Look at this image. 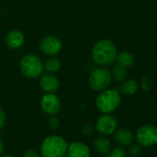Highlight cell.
<instances>
[{
    "label": "cell",
    "instance_id": "6da1fadb",
    "mask_svg": "<svg viewBox=\"0 0 157 157\" xmlns=\"http://www.w3.org/2000/svg\"><path fill=\"white\" fill-rule=\"evenodd\" d=\"M117 47L115 44L108 39L98 41L93 47L92 57L94 63L99 66H108L117 59Z\"/></svg>",
    "mask_w": 157,
    "mask_h": 157
},
{
    "label": "cell",
    "instance_id": "7a4b0ae2",
    "mask_svg": "<svg viewBox=\"0 0 157 157\" xmlns=\"http://www.w3.org/2000/svg\"><path fill=\"white\" fill-rule=\"evenodd\" d=\"M67 140L58 135H51L45 138L40 147L42 157H64L67 150Z\"/></svg>",
    "mask_w": 157,
    "mask_h": 157
},
{
    "label": "cell",
    "instance_id": "3957f363",
    "mask_svg": "<svg viewBox=\"0 0 157 157\" xmlns=\"http://www.w3.org/2000/svg\"><path fill=\"white\" fill-rule=\"evenodd\" d=\"M121 97L117 90L105 89L101 91L100 94L97 96L95 105L97 109L103 114H109L114 112L120 105Z\"/></svg>",
    "mask_w": 157,
    "mask_h": 157
},
{
    "label": "cell",
    "instance_id": "277c9868",
    "mask_svg": "<svg viewBox=\"0 0 157 157\" xmlns=\"http://www.w3.org/2000/svg\"><path fill=\"white\" fill-rule=\"evenodd\" d=\"M20 67L22 75L29 78H39L44 70V62L33 54L25 55L21 60Z\"/></svg>",
    "mask_w": 157,
    "mask_h": 157
},
{
    "label": "cell",
    "instance_id": "5b68a950",
    "mask_svg": "<svg viewBox=\"0 0 157 157\" xmlns=\"http://www.w3.org/2000/svg\"><path fill=\"white\" fill-rule=\"evenodd\" d=\"M112 81L111 72L105 67L94 68L89 77V84L94 91H103L106 89Z\"/></svg>",
    "mask_w": 157,
    "mask_h": 157
},
{
    "label": "cell",
    "instance_id": "8992f818",
    "mask_svg": "<svg viewBox=\"0 0 157 157\" xmlns=\"http://www.w3.org/2000/svg\"><path fill=\"white\" fill-rule=\"evenodd\" d=\"M138 144L149 147L157 143V128L152 125H144L136 132Z\"/></svg>",
    "mask_w": 157,
    "mask_h": 157
},
{
    "label": "cell",
    "instance_id": "52a82bcc",
    "mask_svg": "<svg viewBox=\"0 0 157 157\" xmlns=\"http://www.w3.org/2000/svg\"><path fill=\"white\" fill-rule=\"evenodd\" d=\"M117 128V121L115 117L110 114H104L101 116L96 122L97 131L104 135L108 136L113 134Z\"/></svg>",
    "mask_w": 157,
    "mask_h": 157
},
{
    "label": "cell",
    "instance_id": "ba28073f",
    "mask_svg": "<svg viewBox=\"0 0 157 157\" xmlns=\"http://www.w3.org/2000/svg\"><path fill=\"white\" fill-rule=\"evenodd\" d=\"M62 48V42L61 40L54 35H49L44 37L40 43V49L41 51L49 56H56Z\"/></svg>",
    "mask_w": 157,
    "mask_h": 157
},
{
    "label": "cell",
    "instance_id": "9c48e42d",
    "mask_svg": "<svg viewBox=\"0 0 157 157\" xmlns=\"http://www.w3.org/2000/svg\"><path fill=\"white\" fill-rule=\"evenodd\" d=\"M40 105L42 110L50 116L56 115L61 109V102L55 94H45L43 95Z\"/></svg>",
    "mask_w": 157,
    "mask_h": 157
},
{
    "label": "cell",
    "instance_id": "30bf717a",
    "mask_svg": "<svg viewBox=\"0 0 157 157\" xmlns=\"http://www.w3.org/2000/svg\"><path fill=\"white\" fill-rule=\"evenodd\" d=\"M40 87L45 94H55L59 88L58 78L52 73H45L40 76Z\"/></svg>",
    "mask_w": 157,
    "mask_h": 157
},
{
    "label": "cell",
    "instance_id": "8fae6325",
    "mask_svg": "<svg viewBox=\"0 0 157 157\" xmlns=\"http://www.w3.org/2000/svg\"><path fill=\"white\" fill-rule=\"evenodd\" d=\"M66 155L67 157H91V151L84 142L76 140L68 144Z\"/></svg>",
    "mask_w": 157,
    "mask_h": 157
},
{
    "label": "cell",
    "instance_id": "7c38bea8",
    "mask_svg": "<svg viewBox=\"0 0 157 157\" xmlns=\"http://www.w3.org/2000/svg\"><path fill=\"white\" fill-rule=\"evenodd\" d=\"M25 42L24 34L20 30H11L8 33L6 37L7 45L11 49H18L23 45Z\"/></svg>",
    "mask_w": 157,
    "mask_h": 157
},
{
    "label": "cell",
    "instance_id": "4fadbf2b",
    "mask_svg": "<svg viewBox=\"0 0 157 157\" xmlns=\"http://www.w3.org/2000/svg\"><path fill=\"white\" fill-rule=\"evenodd\" d=\"M114 139L116 142L121 146H128L132 143L134 140V136L132 132L128 128H119L116 129L114 132Z\"/></svg>",
    "mask_w": 157,
    "mask_h": 157
},
{
    "label": "cell",
    "instance_id": "5bb4252c",
    "mask_svg": "<svg viewBox=\"0 0 157 157\" xmlns=\"http://www.w3.org/2000/svg\"><path fill=\"white\" fill-rule=\"evenodd\" d=\"M94 147L99 154L106 155L111 151V143L109 140L105 137L96 138L94 141Z\"/></svg>",
    "mask_w": 157,
    "mask_h": 157
},
{
    "label": "cell",
    "instance_id": "9a60e30c",
    "mask_svg": "<svg viewBox=\"0 0 157 157\" xmlns=\"http://www.w3.org/2000/svg\"><path fill=\"white\" fill-rule=\"evenodd\" d=\"M111 76L114 81L117 82H121L126 80V78L128 76V68L127 67L123 66L122 64H116L112 69Z\"/></svg>",
    "mask_w": 157,
    "mask_h": 157
},
{
    "label": "cell",
    "instance_id": "2e32d148",
    "mask_svg": "<svg viewBox=\"0 0 157 157\" xmlns=\"http://www.w3.org/2000/svg\"><path fill=\"white\" fill-rule=\"evenodd\" d=\"M138 90V82L134 80H128L120 86V92L126 95L134 94Z\"/></svg>",
    "mask_w": 157,
    "mask_h": 157
},
{
    "label": "cell",
    "instance_id": "e0dca14e",
    "mask_svg": "<svg viewBox=\"0 0 157 157\" xmlns=\"http://www.w3.org/2000/svg\"><path fill=\"white\" fill-rule=\"evenodd\" d=\"M116 60H117V63L122 64L123 66H125L127 67L132 66L133 62H134L133 56L128 51H121V52L117 53Z\"/></svg>",
    "mask_w": 157,
    "mask_h": 157
},
{
    "label": "cell",
    "instance_id": "ac0fdd59",
    "mask_svg": "<svg viewBox=\"0 0 157 157\" xmlns=\"http://www.w3.org/2000/svg\"><path fill=\"white\" fill-rule=\"evenodd\" d=\"M61 67V63L59 59L56 57H51L48 58L44 63V68L49 72V73H55L57 72Z\"/></svg>",
    "mask_w": 157,
    "mask_h": 157
},
{
    "label": "cell",
    "instance_id": "d6986e66",
    "mask_svg": "<svg viewBox=\"0 0 157 157\" xmlns=\"http://www.w3.org/2000/svg\"><path fill=\"white\" fill-rule=\"evenodd\" d=\"M140 84H141V88L144 90V91H150L153 85L152 83V80L147 75H144L141 78V82H140Z\"/></svg>",
    "mask_w": 157,
    "mask_h": 157
},
{
    "label": "cell",
    "instance_id": "ffe728a7",
    "mask_svg": "<svg viewBox=\"0 0 157 157\" xmlns=\"http://www.w3.org/2000/svg\"><path fill=\"white\" fill-rule=\"evenodd\" d=\"M105 157H126V152L123 148L117 147L114 148L112 151H110Z\"/></svg>",
    "mask_w": 157,
    "mask_h": 157
},
{
    "label": "cell",
    "instance_id": "44dd1931",
    "mask_svg": "<svg viewBox=\"0 0 157 157\" xmlns=\"http://www.w3.org/2000/svg\"><path fill=\"white\" fill-rule=\"evenodd\" d=\"M141 154V149L140 144H132L128 148V155L131 157H139Z\"/></svg>",
    "mask_w": 157,
    "mask_h": 157
},
{
    "label": "cell",
    "instance_id": "7402d4cb",
    "mask_svg": "<svg viewBox=\"0 0 157 157\" xmlns=\"http://www.w3.org/2000/svg\"><path fill=\"white\" fill-rule=\"evenodd\" d=\"M59 124H60V122H59L58 117H56L55 116H52L48 120V127L51 129H56L59 127Z\"/></svg>",
    "mask_w": 157,
    "mask_h": 157
},
{
    "label": "cell",
    "instance_id": "603a6c76",
    "mask_svg": "<svg viewBox=\"0 0 157 157\" xmlns=\"http://www.w3.org/2000/svg\"><path fill=\"white\" fill-rule=\"evenodd\" d=\"M93 131H94V128H93V126L90 125V124L84 125V126L82 127V134H84V135H91V134L93 133Z\"/></svg>",
    "mask_w": 157,
    "mask_h": 157
},
{
    "label": "cell",
    "instance_id": "cb8c5ba5",
    "mask_svg": "<svg viewBox=\"0 0 157 157\" xmlns=\"http://www.w3.org/2000/svg\"><path fill=\"white\" fill-rule=\"evenodd\" d=\"M22 157H42L35 150H28L24 152Z\"/></svg>",
    "mask_w": 157,
    "mask_h": 157
},
{
    "label": "cell",
    "instance_id": "d4e9b609",
    "mask_svg": "<svg viewBox=\"0 0 157 157\" xmlns=\"http://www.w3.org/2000/svg\"><path fill=\"white\" fill-rule=\"evenodd\" d=\"M6 121H7L6 113L4 112V110H3V109L0 108V129H1V128L5 126Z\"/></svg>",
    "mask_w": 157,
    "mask_h": 157
},
{
    "label": "cell",
    "instance_id": "484cf974",
    "mask_svg": "<svg viewBox=\"0 0 157 157\" xmlns=\"http://www.w3.org/2000/svg\"><path fill=\"white\" fill-rule=\"evenodd\" d=\"M4 152V145L2 143V141L0 140V156H1Z\"/></svg>",
    "mask_w": 157,
    "mask_h": 157
},
{
    "label": "cell",
    "instance_id": "4316f807",
    "mask_svg": "<svg viewBox=\"0 0 157 157\" xmlns=\"http://www.w3.org/2000/svg\"><path fill=\"white\" fill-rule=\"evenodd\" d=\"M0 157H15V156H13V155H10V154H5V155H1Z\"/></svg>",
    "mask_w": 157,
    "mask_h": 157
}]
</instances>
